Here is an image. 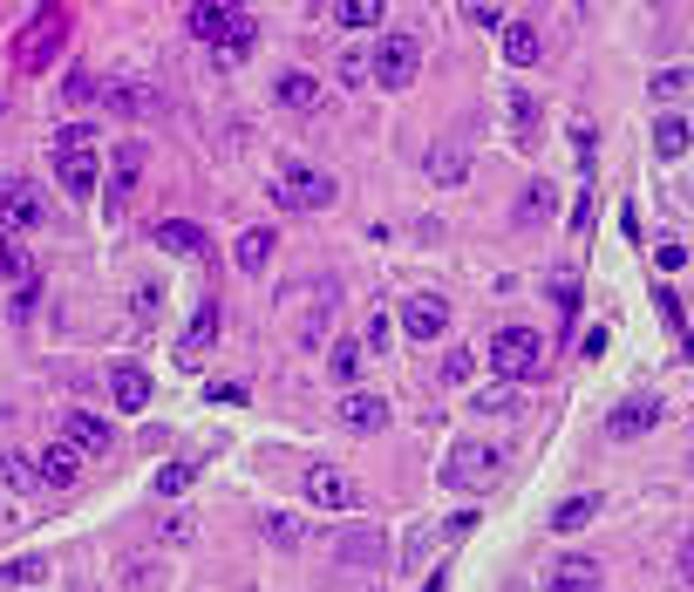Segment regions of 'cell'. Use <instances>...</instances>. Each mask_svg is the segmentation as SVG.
<instances>
[{
  "mask_svg": "<svg viewBox=\"0 0 694 592\" xmlns=\"http://www.w3.org/2000/svg\"><path fill=\"white\" fill-rule=\"evenodd\" d=\"M191 491V463H164L157 470V497H185Z\"/></svg>",
  "mask_w": 694,
  "mask_h": 592,
  "instance_id": "35",
  "label": "cell"
},
{
  "mask_svg": "<svg viewBox=\"0 0 694 592\" xmlns=\"http://www.w3.org/2000/svg\"><path fill=\"white\" fill-rule=\"evenodd\" d=\"M593 511H600V497L579 491V497H565V504L552 511V525H558V531H579V525H593Z\"/></svg>",
  "mask_w": 694,
  "mask_h": 592,
  "instance_id": "30",
  "label": "cell"
},
{
  "mask_svg": "<svg viewBox=\"0 0 694 592\" xmlns=\"http://www.w3.org/2000/svg\"><path fill=\"white\" fill-rule=\"evenodd\" d=\"M681 579H687V585H694V531H687V538H681Z\"/></svg>",
  "mask_w": 694,
  "mask_h": 592,
  "instance_id": "47",
  "label": "cell"
},
{
  "mask_svg": "<svg viewBox=\"0 0 694 592\" xmlns=\"http://www.w3.org/2000/svg\"><path fill=\"white\" fill-rule=\"evenodd\" d=\"M48 225V198L28 177H0V231H41Z\"/></svg>",
  "mask_w": 694,
  "mask_h": 592,
  "instance_id": "9",
  "label": "cell"
},
{
  "mask_svg": "<svg viewBox=\"0 0 694 592\" xmlns=\"http://www.w3.org/2000/svg\"><path fill=\"white\" fill-rule=\"evenodd\" d=\"M538 48H545V41H538L531 21H504V62H510V68H531Z\"/></svg>",
  "mask_w": 694,
  "mask_h": 592,
  "instance_id": "22",
  "label": "cell"
},
{
  "mask_svg": "<svg viewBox=\"0 0 694 592\" xmlns=\"http://www.w3.org/2000/svg\"><path fill=\"white\" fill-rule=\"evenodd\" d=\"M660 416H667L660 395H633V402H620V408L606 416V436H613V443H627V436H647Z\"/></svg>",
  "mask_w": 694,
  "mask_h": 592,
  "instance_id": "13",
  "label": "cell"
},
{
  "mask_svg": "<svg viewBox=\"0 0 694 592\" xmlns=\"http://www.w3.org/2000/svg\"><path fill=\"white\" fill-rule=\"evenodd\" d=\"M504 477V450L497 443H456L450 456H443V483L450 491H491V483Z\"/></svg>",
  "mask_w": 694,
  "mask_h": 592,
  "instance_id": "2",
  "label": "cell"
},
{
  "mask_svg": "<svg viewBox=\"0 0 694 592\" xmlns=\"http://www.w3.org/2000/svg\"><path fill=\"white\" fill-rule=\"evenodd\" d=\"M8 579H21V585H35V579H48V565L41 558H14V572Z\"/></svg>",
  "mask_w": 694,
  "mask_h": 592,
  "instance_id": "44",
  "label": "cell"
},
{
  "mask_svg": "<svg viewBox=\"0 0 694 592\" xmlns=\"http://www.w3.org/2000/svg\"><path fill=\"white\" fill-rule=\"evenodd\" d=\"M510 123H518V137H531V130H538V96L510 89Z\"/></svg>",
  "mask_w": 694,
  "mask_h": 592,
  "instance_id": "37",
  "label": "cell"
},
{
  "mask_svg": "<svg viewBox=\"0 0 694 592\" xmlns=\"http://www.w3.org/2000/svg\"><path fill=\"white\" fill-rule=\"evenodd\" d=\"M306 504L348 518V511H362V483H354L348 470H333V463H306Z\"/></svg>",
  "mask_w": 694,
  "mask_h": 592,
  "instance_id": "8",
  "label": "cell"
},
{
  "mask_svg": "<svg viewBox=\"0 0 694 592\" xmlns=\"http://www.w3.org/2000/svg\"><path fill=\"white\" fill-rule=\"evenodd\" d=\"M62 443H68L75 456H110V450H116V436H110V423H102V416H89V408H68Z\"/></svg>",
  "mask_w": 694,
  "mask_h": 592,
  "instance_id": "12",
  "label": "cell"
},
{
  "mask_svg": "<svg viewBox=\"0 0 694 592\" xmlns=\"http://www.w3.org/2000/svg\"><path fill=\"white\" fill-rule=\"evenodd\" d=\"M416 68H422V48L408 41V35H381L375 55H368V75H375L381 89H408V83H416Z\"/></svg>",
  "mask_w": 694,
  "mask_h": 592,
  "instance_id": "7",
  "label": "cell"
},
{
  "mask_svg": "<svg viewBox=\"0 0 694 592\" xmlns=\"http://www.w3.org/2000/svg\"><path fill=\"white\" fill-rule=\"evenodd\" d=\"M35 470H41V483H55V491H68V483L83 477V456H75L68 443H55V450H41V456H35Z\"/></svg>",
  "mask_w": 694,
  "mask_h": 592,
  "instance_id": "21",
  "label": "cell"
},
{
  "mask_svg": "<svg viewBox=\"0 0 694 592\" xmlns=\"http://www.w3.org/2000/svg\"><path fill=\"white\" fill-rule=\"evenodd\" d=\"M55 177H62V191H68V198H96V185H102V158H96V150H62V158H55Z\"/></svg>",
  "mask_w": 694,
  "mask_h": 592,
  "instance_id": "15",
  "label": "cell"
},
{
  "mask_svg": "<svg viewBox=\"0 0 694 592\" xmlns=\"http://www.w3.org/2000/svg\"><path fill=\"white\" fill-rule=\"evenodd\" d=\"M470 368H477L470 348H450V354H443V381H450V389H456V381H470Z\"/></svg>",
  "mask_w": 694,
  "mask_h": 592,
  "instance_id": "39",
  "label": "cell"
},
{
  "mask_svg": "<svg viewBox=\"0 0 694 592\" xmlns=\"http://www.w3.org/2000/svg\"><path fill=\"white\" fill-rule=\"evenodd\" d=\"M545 592H606V585H600V558L565 552L552 572H545Z\"/></svg>",
  "mask_w": 694,
  "mask_h": 592,
  "instance_id": "16",
  "label": "cell"
},
{
  "mask_svg": "<svg viewBox=\"0 0 694 592\" xmlns=\"http://www.w3.org/2000/svg\"><path fill=\"white\" fill-rule=\"evenodd\" d=\"M137 171H143V143H116V158H110V191H102V204H110V212H123V204L137 198Z\"/></svg>",
  "mask_w": 694,
  "mask_h": 592,
  "instance_id": "14",
  "label": "cell"
},
{
  "mask_svg": "<svg viewBox=\"0 0 694 592\" xmlns=\"http://www.w3.org/2000/svg\"><path fill=\"white\" fill-rule=\"evenodd\" d=\"M327 368L341 375V381H354V368H362V348H354V341H333V348H327Z\"/></svg>",
  "mask_w": 694,
  "mask_h": 592,
  "instance_id": "36",
  "label": "cell"
},
{
  "mask_svg": "<svg viewBox=\"0 0 694 592\" xmlns=\"http://www.w3.org/2000/svg\"><path fill=\"white\" fill-rule=\"evenodd\" d=\"M687 143H694L687 116H660V123H654V150H660L667 164H674V158H687Z\"/></svg>",
  "mask_w": 694,
  "mask_h": 592,
  "instance_id": "25",
  "label": "cell"
},
{
  "mask_svg": "<svg viewBox=\"0 0 694 592\" xmlns=\"http://www.w3.org/2000/svg\"><path fill=\"white\" fill-rule=\"evenodd\" d=\"M0 483H14V491H41V470L28 456H14V450H0Z\"/></svg>",
  "mask_w": 694,
  "mask_h": 592,
  "instance_id": "29",
  "label": "cell"
},
{
  "mask_svg": "<svg viewBox=\"0 0 694 592\" xmlns=\"http://www.w3.org/2000/svg\"><path fill=\"white\" fill-rule=\"evenodd\" d=\"M477 408H483V416H491V408H497V416H510V408H518V389H510V381H497V389H483V395H470Z\"/></svg>",
  "mask_w": 694,
  "mask_h": 592,
  "instance_id": "38",
  "label": "cell"
},
{
  "mask_svg": "<svg viewBox=\"0 0 694 592\" xmlns=\"http://www.w3.org/2000/svg\"><path fill=\"white\" fill-rule=\"evenodd\" d=\"M231 260H239V273H266V260H273V231H266V225L239 231V245H231Z\"/></svg>",
  "mask_w": 694,
  "mask_h": 592,
  "instance_id": "24",
  "label": "cell"
},
{
  "mask_svg": "<svg viewBox=\"0 0 694 592\" xmlns=\"http://www.w3.org/2000/svg\"><path fill=\"white\" fill-rule=\"evenodd\" d=\"M279 102H287V110H327V83H314V75L287 68V75H279Z\"/></svg>",
  "mask_w": 694,
  "mask_h": 592,
  "instance_id": "19",
  "label": "cell"
},
{
  "mask_svg": "<svg viewBox=\"0 0 694 592\" xmlns=\"http://www.w3.org/2000/svg\"><path fill=\"white\" fill-rule=\"evenodd\" d=\"M110 395H116L123 416H143V408H150V375H143L137 362H116V368H110Z\"/></svg>",
  "mask_w": 694,
  "mask_h": 592,
  "instance_id": "17",
  "label": "cell"
},
{
  "mask_svg": "<svg viewBox=\"0 0 694 592\" xmlns=\"http://www.w3.org/2000/svg\"><path fill=\"white\" fill-rule=\"evenodd\" d=\"M341 423L348 429H389V402H381L375 389H348L341 395Z\"/></svg>",
  "mask_w": 694,
  "mask_h": 592,
  "instance_id": "18",
  "label": "cell"
},
{
  "mask_svg": "<svg viewBox=\"0 0 694 592\" xmlns=\"http://www.w3.org/2000/svg\"><path fill=\"white\" fill-rule=\"evenodd\" d=\"M341 83L362 89V83H368V55H341Z\"/></svg>",
  "mask_w": 694,
  "mask_h": 592,
  "instance_id": "41",
  "label": "cell"
},
{
  "mask_svg": "<svg viewBox=\"0 0 694 592\" xmlns=\"http://www.w3.org/2000/svg\"><path fill=\"white\" fill-rule=\"evenodd\" d=\"M96 102L102 110H116V116H157L164 110V89H150V83H96Z\"/></svg>",
  "mask_w": 694,
  "mask_h": 592,
  "instance_id": "10",
  "label": "cell"
},
{
  "mask_svg": "<svg viewBox=\"0 0 694 592\" xmlns=\"http://www.w3.org/2000/svg\"><path fill=\"white\" fill-rule=\"evenodd\" d=\"M62 41H68V14H62V8H35V21L14 35V68H35V75H41L48 62H55Z\"/></svg>",
  "mask_w": 694,
  "mask_h": 592,
  "instance_id": "3",
  "label": "cell"
},
{
  "mask_svg": "<svg viewBox=\"0 0 694 592\" xmlns=\"http://www.w3.org/2000/svg\"><path fill=\"white\" fill-rule=\"evenodd\" d=\"M157 245L177 252V260H204V231H198L191 218H164V225H157Z\"/></svg>",
  "mask_w": 694,
  "mask_h": 592,
  "instance_id": "20",
  "label": "cell"
},
{
  "mask_svg": "<svg viewBox=\"0 0 694 592\" xmlns=\"http://www.w3.org/2000/svg\"><path fill=\"white\" fill-rule=\"evenodd\" d=\"M429 592H443V572H436V579H429Z\"/></svg>",
  "mask_w": 694,
  "mask_h": 592,
  "instance_id": "48",
  "label": "cell"
},
{
  "mask_svg": "<svg viewBox=\"0 0 694 592\" xmlns=\"http://www.w3.org/2000/svg\"><path fill=\"white\" fill-rule=\"evenodd\" d=\"M687 89V75L681 68H667V75H654V96H681Z\"/></svg>",
  "mask_w": 694,
  "mask_h": 592,
  "instance_id": "45",
  "label": "cell"
},
{
  "mask_svg": "<svg viewBox=\"0 0 694 592\" xmlns=\"http://www.w3.org/2000/svg\"><path fill=\"white\" fill-rule=\"evenodd\" d=\"M35 266L21 260V245H14V231H0V279H28Z\"/></svg>",
  "mask_w": 694,
  "mask_h": 592,
  "instance_id": "34",
  "label": "cell"
},
{
  "mask_svg": "<svg viewBox=\"0 0 694 592\" xmlns=\"http://www.w3.org/2000/svg\"><path fill=\"white\" fill-rule=\"evenodd\" d=\"M552 293H558L565 314H572V306H579V279H572V273H558V279H552Z\"/></svg>",
  "mask_w": 694,
  "mask_h": 592,
  "instance_id": "42",
  "label": "cell"
},
{
  "mask_svg": "<svg viewBox=\"0 0 694 592\" xmlns=\"http://www.w3.org/2000/svg\"><path fill=\"white\" fill-rule=\"evenodd\" d=\"M429 177H436V185H463V177H470V150H463V143H436L429 150Z\"/></svg>",
  "mask_w": 694,
  "mask_h": 592,
  "instance_id": "23",
  "label": "cell"
},
{
  "mask_svg": "<svg viewBox=\"0 0 694 592\" xmlns=\"http://www.w3.org/2000/svg\"><path fill=\"white\" fill-rule=\"evenodd\" d=\"M333 314H341V287H333V279H327V287H320V279H306V293L293 300V341L300 348H320Z\"/></svg>",
  "mask_w": 694,
  "mask_h": 592,
  "instance_id": "5",
  "label": "cell"
},
{
  "mask_svg": "<svg viewBox=\"0 0 694 592\" xmlns=\"http://www.w3.org/2000/svg\"><path fill=\"white\" fill-rule=\"evenodd\" d=\"M260 531H266V545H279V552H300V538H306L300 518H287V511H266V525H260Z\"/></svg>",
  "mask_w": 694,
  "mask_h": 592,
  "instance_id": "28",
  "label": "cell"
},
{
  "mask_svg": "<svg viewBox=\"0 0 694 592\" xmlns=\"http://www.w3.org/2000/svg\"><path fill=\"white\" fill-rule=\"evenodd\" d=\"M463 21H470V28H504V8H483V0H470V8H463Z\"/></svg>",
  "mask_w": 694,
  "mask_h": 592,
  "instance_id": "40",
  "label": "cell"
},
{
  "mask_svg": "<svg viewBox=\"0 0 694 592\" xmlns=\"http://www.w3.org/2000/svg\"><path fill=\"white\" fill-rule=\"evenodd\" d=\"M491 368H497V381H525V375L545 368V341H538L531 327H497L491 333Z\"/></svg>",
  "mask_w": 694,
  "mask_h": 592,
  "instance_id": "4",
  "label": "cell"
},
{
  "mask_svg": "<svg viewBox=\"0 0 694 592\" xmlns=\"http://www.w3.org/2000/svg\"><path fill=\"white\" fill-rule=\"evenodd\" d=\"M368 348H375V354L389 348V314H381V306H375V314H368Z\"/></svg>",
  "mask_w": 694,
  "mask_h": 592,
  "instance_id": "43",
  "label": "cell"
},
{
  "mask_svg": "<svg viewBox=\"0 0 694 592\" xmlns=\"http://www.w3.org/2000/svg\"><path fill=\"white\" fill-rule=\"evenodd\" d=\"M273 204H287V212H327V204H333V177L306 171V164H287L273 177Z\"/></svg>",
  "mask_w": 694,
  "mask_h": 592,
  "instance_id": "6",
  "label": "cell"
},
{
  "mask_svg": "<svg viewBox=\"0 0 694 592\" xmlns=\"http://www.w3.org/2000/svg\"><path fill=\"white\" fill-rule=\"evenodd\" d=\"M538 218H552V185H545V177L518 198V225H538Z\"/></svg>",
  "mask_w": 694,
  "mask_h": 592,
  "instance_id": "32",
  "label": "cell"
},
{
  "mask_svg": "<svg viewBox=\"0 0 694 592\" xmlns=\"http://www.w3.org/2000/svg\"><path fill=\"white\" fill-rule=\"evenodd\" d=\"M191 35L218 55V68H239L245 55H252V41H260V21H252L245 8H191Z\"/></svg>",
  "mask_w": 694,
  "mask_h": 592,
  "instance_id": "1",
  "label": "cell"
},
{
  "mask_svg": "<svg viewBox=\"0 0 694 592\" xmlns=\"http://www.w3.org/2000/svg\"><path fill=\"white\" fill-rule=\"evenodd\" d=\"M212 333H218V300H204L191 314V327H185V362H198V354L212 348Z\"/></svg>",
  "mask_w": 694,
  "mask_h": 592,
  "instance_id": "26",
  "label": "cell"
},
{
  "mask_svg": "<svg viewBox=\"0 0 694 592\" xmlns=\"http://www.w3.org/2000/svg\"><path fill=\"white\" fill-rule=\"evenodd\" d=\"M327 14L341 21V28H381V14H389V8H381V0H333Z\"/></svg>",
  "mask_w": 694,
  "mask_h": 592,
  "instance_id": "27",
  "label": "cell"
},
{
  "mask_svg": "<svg viewBox=\"0 0 694 592\" xmlns=\"http://www.w3.org/2000/svg\"><path fill=\"white\" fill-rule=\"evenodd\" d=\"M341 552H348L354 565H375V558H389V545H381V531H348V538H341Z\"/></svg>",
  "mask_w": 694,
  "mask_h": 592,
  "instance_id": "31",
  "label": "cell"
},
{
  "mask_svg": "<svg viewBox=\"0 0 694 592\" xmlns=\"http://www.w3.org/2000/svg\"><path fill=\"white\" fill-rule=\"evenodd\" d=\"M150 314H157V287L143 279V287H137V320H150Z\"/></svg>",
  "mask_w": 694,
  "mask_h": 592,
  "instance_id": "46",
  "label": "cell"
},
{
  "mask_svg": "<svg viewBox=\"0 0 694 592\" xmlns=\"http://www.w3.org/2000/svg\"><path fill=\"white\" fill-rule=\"evenodd\" d=\"M443 327H450V300L443 293H416L402 306V333H408V341H443Z\"/></svg>",
  "mask_w": 694,
  "mask_h": 592,
  "instance_id": "11",
  "label": "cell"
},
{
  "mask_svg": "<svg viewBox=\"0 0 694 592\" xmlns=\"http://www.w3.org/2000/svg\"><path fill=\"white\" fill-rule=\"evenodd\" d=\"M62 150H96V123H62L55 130V158Z\"/></svg>",
  "mask_w": 694,
  "mask_h": 592,
  "instance_id": "33",
  "label": "cell"
}]
</instances>
